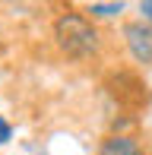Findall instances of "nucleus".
I'll list each match as a JSON object with an SVG mask.
<instances>
[{"label": "nucleus", "instance_id": "423d86ee", "mask_svg": "<svg viewBox=\"0 0 152 155\" xmlns=\"http://www.w3.org/2000/svg\"><path fill=\"white\" fill-rule=\"evenodd\" d=\"M140 13H143V22H152V0H143Z\"/></svg>", "mask_w": 152, "mask_h": 155}, {"label": "nucleus", "instance_id": "f257e3e1", "mask_svg": "<svg viewBox=\"0 0 152 155\" xmlns=\"http://www.w3.org/2000/svg\"><path fill=\"white\" fill-rule=\"evenodd\" d=\"M54 41L57 48L73 60H89L98 54L101 41H98V29L92 25L89 16L79 13H60L54 19Z\"/></svg>", "mask_w": 152, "mask_h": 155}, {"label": "nucleus", "instance_id": "f03ea898", "mask_svg": "<svg viewBox=\"0 0 152 155\" xmlns=\"http://www.w3.org/2000/svg\"><path fill=\"white\" fill-rule=\"evenodd\" d=\"M124 45H127L130 57L136 63L152 67V25L136 19V22H124Z\"/></svg>", "mask_w": 152, "mask_h": 155}, {"label": "nucleus", "instance_id": "7ed1b4c3", "mask_svg": "<svg viewBox=\"0 0 152 155\" xmlns=\"http://www.w3.org/2000/svg\"><path fill=\"white\" fill-rule=\"evenodd\" d=\"M95 155H146L140 143L133 136H124V133H114V136H105Z\"/></svg>", "mask_w": 152, "mask_h": 155}, {"label": "nucleus", "instance_id": "39448f33", "mask_svg": "<svg viewBox=\"0 0 152 155\" xmlns=\"http://www.w3.org/2000/svg\"><path fill=\"white\" fill-rule=\"evenodd\" d=\"M10 136H13L10 120H6V117H0V146H6V143H10Z\"/></svg>", "mask_w": 152, "mask_h": 155}, {"label": "nucleus", "instance_id": "20e7f679", "mask_svg": "<svg viewBox=\"0 0 152 155\" xmlns=\"http://www.w3.org/2000/svg\"><path fill=\"white\" fill-rule=\"evenodd\" d=\"M89 13L92 16H117V13H124V3H89Z\"/></svg>", "mask_w": 152, "mask_h": 155}]
</instances>
